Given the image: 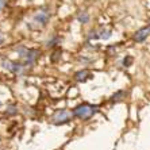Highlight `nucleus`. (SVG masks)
Here are the masks:
<instances>
[{
  "label": "nucleus",
  "mask_w": 150,
  "mask_h": 150,
  "mask_svg": "<svg viewBox=\"0 0 150 150\" xmlns=\"http://www.w3.org/2000/svg\"><path fill=\"white\" fill-rule=\"evenodd\" d=\"M98 111V107L96 105H89V104H80L79 107L73 110V116H77L80 119H88L93 115L95 112Z\"/></svg>",
  "instance_id": "nucleus-1"
},
{
  "label": "nucleus",
  "mask_w": 150,
  "mask_h": 150,
  "mask_svg": "<svg viewBox=\"0 0 150 150\" xmlns=\"http://www.w3.org/2000/svg\"><path fill=\"white\" fill-rule=\"evenodd\" d=\"M39 54H41V52L37 49H28L27 53H26L25 56V62H23V65H25V68H28V67H33L35 64V61L38 59Z\"/></svg>",
  "instance_id": "nucleus-2"
},
{
  "label": "nucleus",
  "mask_w": 150,
  "mask_h": 150,
  "mask_svg": "<svg viewBox=\"0 0 150 150\" xmlns=\"http://www.w3.org/2000/svg\"><path fill=\"white\" fill-rule=\"evenodd\" d=\"M72 115H73V114H70V112L67 111V110H59V111H57L56 114H54V116L52 118V120H53V123L59 125V123L68 122Z\"/></svg>",
  "instance_id": "nucleus-3"
},
{
  "label": "nucleus",
  "mask_w": 150,
  "mask_h": 150,
  "mask_svg": "<svg viewBox=\"0 0 150 150\" xmlns=\"http://www.w3.org/2000/svg\"><path fill=\"white\" fill-rule=\"evenodd\" d=\"M3 67L6 69L11 70V72H14V73H19L22 72V69L25 68L23 64H19V62H11V61H4L3 62Z\"/></svg>",
  "instance_id": "nucleus-4"
},
{
  "label": "nucleus",
  "mask_w": 150,
  "mask_h": 150,
  "mask_svg": "<svg viewBox=\"0 0 150 150\" xmlns=\"http://www.w3.org/2000/svg\"><path fill=\"white\" fill-rule=\"evenodd\" d=\"M49 18H50V14L49 12H46V11H38L37 15L34 16V21L38 22L39 25L45 26L47 22H49Z\"/></svg>",
  "instance_id": "nucleus-5"
},
{
  "label": "nucleus",
  "mask_w": 150,
  "mask_h": 150,
  "mask_svg": "<svg viewBox=\"0 0 150 150\" xmlns=\"http://www.w3.org/2000/svg\"><path fill=\"white\" fill-rule=\"evenodd\" d=\"M149 34H150V26L149 27H143V28H141V30H138V31L135 33V35H134V39H135L137 42H142L147 38Z\"/></svg>",
  "instance_id": "nucleus-6"
},
{
  "label": "nucleus",
  "mask_w": 150,
  "mask_h": 150,
  "mask_svg": "<svg viewBox=\"0 0 150 150\" xmlns=\"http://www.w3.org/2000/svg\"><path fill=\"white\" fill-rule=\"evenodd\" d=\"M91 72L87 69H84V70H80V72H77L76 74H74V79H76L77 81H85L87 79H91Z\"/></svg>",
  "instance_id": "nucleus-7"
},
{
  "label": "nucleus",
  "mask_w": 150,
  "mask_h": 150,
  "mask_svg": "<svg viewBox=\"0 0 150 150\" xmlns=\"http://www.w3.org/2000/svg\"><path fill=\"white\" fill-rule=\"evenodd\" d=\"M77 19H79L80 23H88V22H89V15H88L87 12H80L79 16H77Z\"/></svg>",
  "instance_id": "nucleus-8"
},
{
  "label": "nucleus",
  "mask_w": 150,
  "mask_h": 150,
  "mask_svg": "<svg viewBox=\"0 0 150 150\" xmlns=\"http://www.w3.org/2000/svg\"><path fill=\"white\" fill-rule=\"evenodd\" d=\"M126 95V92L125 91H118L116 93H114L112 95V101H119V100H122V98Z\"/></svg>",
  "instance_id": "nucleus-9"
},
{
  "label": "nucleus",
  "mask_w": 150,
  "mask_h": 150,
  "mask_svg": "<svg viewBox=\"0 0 150 150\" xmlns=\"http://www.w3.org/2000/svg\"><path fill=\"white\" fill-rule=\"evenodd\" d=\"M58 43H59V38H58V37H53L52 39H49V41L46 42V46H47V47H53V46L58 45Z\"/></svg>",
  "instance_id": "nucleus-10"
},
{
  "label": "nucleus",
  "mask_w": 150,
  "mask_h": 150,
  "mask_svg": "<svg viewBox=\"0 0 150 150\" xmlns=\"http://www.w3.org/2000/svg\"><path fill=\"white\" fill-rule=\"evenodd\" d=\"M6 112H7V115H15L18 112V108H16V105L14 104H11L7 107V110H6Z\"/></svg>",
  "instance_id": "nucleus-11"
},
{
  "label": "nucleus",
  "mask_w": 150,
  "mask_h": 150,
  "mask_svg": "<svg viewBox=\"0 0 150 150\" xmlns=\"http://www.w3.org/2000/svg\"><path fill=\"white\" fill-rule=\"evenodd\" d=\"M110 37H111V31H108V30H101L99 34V38L101 39H108Z\"/></svg>",
  "instance_id": "nucleus-12"
},
{
  "label": "nucleus",
  "mask_w": 150,
  "mask_h": 150,
  "mask_svg": "<svg viewBox=\"0 0 150 150\" xmlns=\"http://www.w3.org/2000/svg\"><path fill=\"white\" fill-rule=\"evenodd\" d=\"M27 50H28V49H26L25 46H21V47H18V49H16V52L19 53V57H21V58H25V56H26V53H27Z\"/></svg>",
  "instance_id": "nucleus-13"
},
{
  "label": "nucleus",
  "mask_w": 150,
  "mask_h": 150,
  "mask_svg": "<svg viewBox=\"0 0 150 150\" xmlns=\"http://www.w3.org/2000/svg\"><path fill=\"white\" fill-rule=\"evenodd\" d=\"M131 64H133V57L131 56H127L125 59H123V65H125V67H130Z\"/></svg>",
  "instance_id": "nucleus-14"
},
{
  "label": "nucleus",
  "mask_w": 150,
  "mask_h": 150,
  "mask_svg": "<svg viewBox=\"0 0 150 150\" xmlns=\"http://www.w3.org/2000/svg\"><path fill=\"white\" fill-rule=\"evenodd\" d=\"M59 54H61V49L56 50V52L53 53V57H52V61H53V62H56L57 59H58V58H59Z\"/></svg>",
  "instance_id": "nucleus-15"
},
{
  "label": "nucleus",
  "mask_w": 150,
  "mask_h": 150,
  "mask_svg": "<svg viewBox=\"0 0 150 150\" xmlns=\"http://www.w3.org/2000/svg\"><path fill=\"white\" fill-rule=\"evenodd\" d=\"M4 4H6V0H0V10L4 7Z\"/></svg>",
  "instance_id": "nucleus-16"
},
{
  "label": "nucleus",
  "mask_w": 150,
  "mask_h": 150,
  "mask_svg": "<svg viewBox=\"0 0 150 150\" xmlns=\"http://www.w3.org/2000/svg\"><path fill=\"white\" fill-rule=\"evenodd\" d=\"M3 41L4 39H3V37H1V34H0V43H3Z\"/></svg>",
  "instance_id": "nucleus-17"
},
{
  "label": "nucleus",
  "mask_w": 150,
  "mask_h": 150,
  "mask_svg": "<svg viewBox=\"0 0 150 150\" xmlns=\"http://www.w3.org/2000/svg\"><path fill=\"white\" fill-rule=\"evenodd\" d=\"M0 104H1V103H0Z\"/></svg>",
  "instance_id": "nucleus-18"
},
{
  "label": "nucleus",
  "mask_w": 150,
  "mask_h": 150,
  "mask_svg": "<svg viewBox=\"0 0 150 150\" xmlns=\"http://www.w3.org/2000/svg\"><path fill=\"white\" fill-rule=\"evenodd\" d=\"M149 26H150V25H149Z\"/></svg>",
  "instance_id": "nucleus-19"
}]
</instances>
